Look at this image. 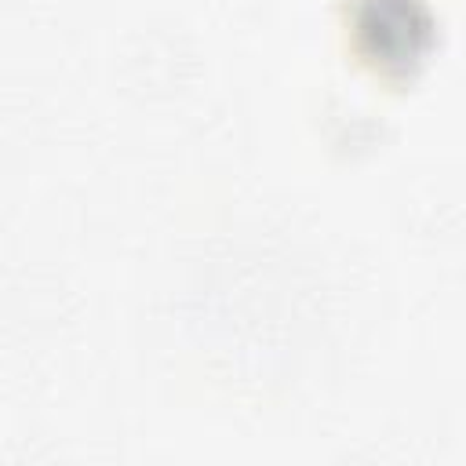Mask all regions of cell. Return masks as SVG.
I'll list each match as a JSON object with an SVG mask.
<instances>
[{"label":"cell","mask_w":466,"mask_h":466,"mask_svg":"<svg viewBox=\"0 0 466 466\" xmlns=\"http://www.w3.org/2000/svg\"><path fill=\"white\" fill-rule=\"evenodd\" d=\"M353 47L386 73L411 69L433 40V11L426 0H350Z\"/></svg>","instance_id":"cell-1"}]
</instances>
